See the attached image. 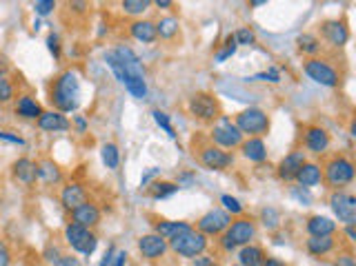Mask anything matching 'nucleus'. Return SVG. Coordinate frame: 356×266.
<instances>
[{
  "label": "nucleus",
  "mask_w": 356,
  "mask_h": 266,
  "mask_svg": "<svg viewBox=\"0 0 356 266\" xmlns=\"http://www.w3.org/2000/svg\"><path fill=\"white\" fill-rule=\"evenodd\" d=\"M71 222L78 227H85V229H94L98 227L100 222V209L94 205V202H85V205H80L78 209L71 211Z\"/></svg>",
  "instance_id": "obj_20"
},
{
  "label": "nucleus",
  "mask_w": 356,
  "mask_h": 266,
  "mask_svg": "<svg viewBox=\"0 0 356 266\" xmlns=\"http://www.w3.org/2000/svg\"><path fill=\"white\" fill-rule=\"evenodd\" d=\"M267 260L265 251L260 247H254V244H247V247H243L238 251V262L240 266H263Z\"/></svg>",
  "instance_id": "obj_29"
},
{
  "label": "nucleus",
  "mask_w": 356,
  "mask_h": 266,
  "mask_svg": "<svg viewBox=\"0 0 356 266\" xmlns=\"http://www.w3.org/2000/svg\"><path fill=\"white\" fill-rule=\"evenodd\" d=\"M334 266H356V260H354L352 251H343L339 258L334 260Z\"/></svg>",
  "instance_id": "obj_47"
},
{
  "label": "nucleus",
  "mask_w": 356,
  "mask_h": 266,
  "mask_svg": "<svg viewBox=\"0 0 356 266\" xmlns=\"http://www.w3.org/2000/svg\"><path fill=\"white\" fill-rule=\"evenodd\" d=\"M296 45H299V51L308 53V56H317V53H321V49H323L319 36H314V34H301L296 38Z\"/></svg>",
  "instance_id": "obj_32"
},
{
  "label": "nucleus",
  "mask_w": 356,
  "mask_h": 266,
  "mask_svg": "<svg viewBox=\"0 0 356 266\" xmlns=\"http://www.w3.org/2000/svg\"><path fill=\"white\" fill-rule=\"evenodd\" d=\"M14 111L16 115H20L23 120H38L40 113H43V106H40V102L34 98V95L29 93H23L18 95L16 102H14Z\"/></svg>",
  "instance_id": "obj_21"
},
{
  "label": "nucleus",
  "mask_w": 356,
  "mask_h": 266,
  "mask_svg": "<svg viewBox=\"0 0 356 266\" xmlns=\"http://www.w3.org/2000/svg\"><path fill=\"white\" fill-rule=\"evenodd\" d=\"M229 225H232V216L229 213H225L223 209H212L196 222V231L203 233L205 238H214V236H223Z\"/></svg>",
  "instance_id": "obj_12"
},
{
  "label": "nucleus",
  "mask_w": 356,
  "mask_h": 266,
  "mask_svg": "<svg viewBox=\"0 0 356 266\" xmlns=\"http://www.w3.org/2000/svg\"><path fill=\"white\" fill-rule=\"evenodd\" d=\"M263 266H287V264L283 262V260H278V258H267Z\"/></svg>",
  "instance_id": "obj_56"
},
{
  "label": "nucleus",
  "mask_w": 356,
  "mask_h": 266,
  "mask_svg": "<svg viewBox=\"0 0 356 266\" xmlns=\"http://www.w3.org/2000/svg\"><path fill=\"white\" fill-rule=\"evenodd\" d=\"M0 266H12V251L3 240H0Z\"/></svg>",
  "instance_id": "obj_48"
},
{
  "label": "nucleus",
  "mask_w": 356,
  "mask_h": 266,
  "mask_svg": "<svg viewBox=\"0 0 356 266\" xmlns=\"http://www.w3.org/2000/svg\"><path fill=\"white\" fill-rule=\"evenodd\" d=\"M209 137H212V140L216 142V146L218 149H236V146H240L243 144V133H240L238 129H236V124L229 120V118H218V122L212 126V131H209Z\"/></svg>",
  "instance_id": "obj_10"
},
{
  "label": "nucleus",
  "mask_w": 356,
  "mask_h": 266,
  "mask_svg": "<svg viewBox=\"0 0 356 266\" xmlns=\"http://www.w3.org/2000/svg\"><path fill=\"white\" fill-rule=\"evenodd\" d=\"M296 182L303 189L319 187L323 182V167L319 162H305L301 167V171L296 173Z\"/></svg>",
  "instance_id": "obj_25"
},
{
  "label": "nucleus",
  "mask_w": 356,
  "mask_h": 266,
  "mask_svg": "<svg viewBox=\"0 0 356 266\" xmlns=\"http://www.w3.org/2000/svg\"><path fill=\"white\" fill-rule=\"evenodd\" d=\"M207 244H209V240L203 236V233H198L196 229H190L187 233H183V236L172 240L170 247L174 253L181 255V258L194 260V258H201V255L207 251Z\"/></svg>",
  "instance_id": "obj_6"
},
{
  "label": "nucleus",
  "mask_w": 356,
  "mask_h": 266,
  "mask_svg": "<svg viewBox=\"0 0 356 266\" xmlns=\"http://www.w3.org/2000/svg\"><path fill=\"white\" fill-rule=\"evenodd\" d=\"M190 229H192L190 222H183V220H178V222L163 220V222H159V225L154 227V233H156V236H159L161 240L172 242V240H176L178 236H183V233H187Z\"/></svg>",
  "instance_id": "obj_24"
},
{
  "label": "nucleus",
  "mask_w": 356,
  "mask_h": 266,
  "mask_svg": "<svg viewBox=\"0 0 356 266\" xmlns=\"http://www.w3.org/2000/svg\"><path fill=\"white\" fill-rule=\"evenodd\" d=\"M47 49L51 56H54V60H60V38H58V34H54V31L47 36Z\"/></svg>",
  "instance_id": "obj_43"
},
{
  "label": "nucleus",
  "mask_w": 356,
  "mask_h": 266,
  "mask_svg": "<svg viewBox=\"0 0 356 266\" xmlns=\"http://www.w3.org/2000/svg\"><path fill=\"white\" fill-rule=\"evenodd\" d=\"M156 34H159V38L172 40L178 34V18H174V16L161 18L159 23H156Z\"/></svg>",
  "instance_id": "obj_33"
},
{
  "label": "nucleus",
  "mask_w": 356,
  "mask_h": 266,
  "mask_svg": "<svg viewBox=\"0 0 356 266\" xmlns=\"http://www.w3.org/2000/svg\"><path fill=\"white\" fill-rule=\"evenodd\" d=\"M252 80H263V82H281V73L276 69H269V71H260Z\"/></svg>",
  "instance_id": "obj_46"
},
{
  "label": "nucleus",
  "mask_w": 356,
  "mask_h": 266,
  "mask_svg": "<svg viewBox=\"0 0 356 266\" xmlns=\"http://www.w3.org/2000/svg\"><path fill=\"white\" fill-rule=\"evenodd\" d=\"M85 202H87V191L82 184L69 182V184H65L60 189V205L65 207L69 213L74 209H78L80 205H85Z\"/></svg>",
  "instance_id": "obj_19"
},
{
  "label": "nucleus",
  "mask_w": 356,
  "mask_h": 266,
  "mask_svg": "<svg viewBox=\"0 0 356 266\" xmlns=\"http://www.w3.org/2000/svg\"><path fill=\"white\" fill-rule=\"evenodd\" d=\"M154 5L159 7V9H170V7H174V3H172V0H156Z\"/></svg>",
  "instance_id": "obj_57"
},
{
  "label": "nucleus",
  "mask_w": 356,
  "mask_h": 266,
  "mask_svg": "<svg viewBox=\"0 0 356 266\" xmlns=\"http://www.w3.org/2000/svg\"><path fill=\"white\" fill-rule=\"evenodd\" d=\"M249 5H252V7H263V5H267V0H252Z\"/></svg>",
  "instance_id": "obj_58"
},
{
  "label": "nucleus",
  "mask_w": 356,
  "mask_h": 266,
  "mask_svg": "<svg viewBox=\"0 0 356 266\" xmlns=\"http://www.w3.org/2000/svg\"><path fill=\"white\" fill-rule=\"evenodd\" d=\"M303 71H305V76L310 80L321 84V87H339V82H341L339 71L334 69L328 60H323V58H310V60H305Z\"/></svg>",
  "instance_id": "obj_9"
},
{
  "label": "nucleus",
  "mask_w": 356,
  "mask_h": 266,
  "mask_svg": "<svg viewBox=\"0 0 356 266\" xmlns=\"http://www.w3.org/2000/svg\"><path fill=\"white\" fill-rule=\"evenodd\" d=\"M192 266H218V264L212 258H205V255H201V258H194Z\"/></svg>",
  "instance_id": "obj_54"
},
{
  "label": "nucleus",
  "mask_w": 356,
  "mask_h": 266,
  "mask_svg": "<svg viewBox=\"0 0 356 266\" xmlns=\"http://www.w3.org/2000/svg\"><path fill=\"white\" fill-rule=\"evenodd\" d=\"M303 144H305V149L310 153L323 155V153H328V149L332 144V137L326 129H323V126L310 124V126H305V131H303Z\"/></svg>",
  "instance_id": "obj_13"
},
{
  "label": "nucleus",
  "mask_w": 356,
  "mask_h": 266,
  "mask_svg": "<svg viewBox=\"0 0 356 266\" xmlns=\"http://www.w3.org/2000/svg\"><path fill=\"white\" fill-rule=\"evenodd\" d=\"M339 247V240L334 236H326V238H308L305 242V249L310 255H314V258H326V255H330L332 251H337Z\"/></svg>",
  "instance_id": "obj_27"
},
{
  "label": "nucleus",
  "mask_w": 356,
  "mask_h": 266,
  "mask_svg": "<svg viewBox=\"0 0 356 266\" xmlns=\"http://www.w3.org/2000/svg\"><path fill=\"white\" fill-rule=\"evenodd\" d=\"M354 162L348 155H332L323 167V180L332 191H341L354 182Z\"/></svg>",
  "instance_id": "obj_3"
},
{
  "label": "nucleus",
  "mask_w": 356,
  "mask_h": 266,
  "mask_svg": "<svg viewBox=\"0 0 356 266\" xmlns=\"http://www.w3.org/2000/svg\"><path fill=\"white\" fill-rule=\"evenodd\" d=\"M240 151L249 160V162H263L267 160V146L263 142V137H247L240 144Z\"/></svg>",
  "instance_id": "obj_28"
},
{
  "label": "nucleus",
  "mask_w": 356,
  "mask_h": 266,
  "mask_svg": "<svg viewBox=\"0 0 356 266\" xmlns=\"http://www.w3.org/2000/svg\"><path fill=\"white\" fill-rule=\"evenodd\" d=\"M125 264H127V253L125 251L114 253V266H125Z\"/></svg>",
  "instance_id": "obj_53"
},
{
  "label": "nucleus",
  "mask_w": 356,
  "mask_h": 266,
  "mask_svg": "<svg viewBox=\"0 0 356 266\" xmlns=\"http://www.w3.org/2000/svg\"><path fill=\"white\" fill-rule=\"evenodd\" d=\"M65 242L71 251H76L80 255H87V258L98 247L96 233H94L91 229L78 227V225H74V222H69V225L65 227Z\"/></svg>",
  "instance_id": "obj_7"
},
{
  "label": "nucleus",
  "mask_w": 356,
  "mask_h": 266,
  "mask_svg": "<svg viewBox=\"0 0 356 266\" xmlns=\"http://www.w3.org/2000/svg\"><path fill=\"white\" fill-rule=\"evenodd\" d=\"M114 253H116V249H114V247H109V249H107V253H105L103 262H100L98 266H114Z\"/></svg>",
  "instance_id": "obj_52"
},
{
  "label": "nucleus",
  "mask_w": 356,
  "mask_h": 266,
  "mask_svg": "<svg viewBox=\"0 0 356 266\" xmlns=\"http://www.w3.org/2000/svg\"><path fill=\"white\" fill-rule=\"evenodd\" d=\"M38 180L47 187L60 182L62 171L58 169V164L54 162V160H43V162H38Z\"/></svg>",
  "instance_id": "obj_30"
},
{
  "label": "nucleus",
  "mask_w": 356,
  "mask_h": 266,
  "mask_svg": "<svg viewBox=\"0 0 356 266\" xmlns=\"http://www.w3.org/2000/svg\"><path fill=\"white\" fill-rule=\"evenodd\" d=\"M156 175H161V169H150V171L141 178V187H148Z\"/></svg>",
  "instance_id": "obj_49"
},
{
  "label": "nucleus",
  "mask_w": 356,
  "mask_h": 266,
  "mask_svg": "<svg viewBox=\"0 0 356 266\" xmlns=\"http://www.w3.org/2000/svg\"><path fill=\"white\" fill-rule=\"evenodd\" d=\"M234 124L243 135L260 137V135H265L269 131V115L263 109H258V106H249V109L240 111L236 115Z\"/></svg>",
  "instance_id": "obj_5"
},
{
  "label": "nucleus",
  "mask_w": 356,
  "mask_h": 266,
  "mask_svg": "<svg viewBox=\"0 0 356 266\" xmlns=\"http://www.w3.org/2000/svg\"><path fill=\"white\" fill-rule=\"evenodd\" d=\"M305 162H308L305 153H303V151H292V153H287L278 162L276 173H278V178L283 180V182H292V180H296V173L301 171V167L305 164Z\"/></svg>",
  "instance_id": "obj_15"
},
{
  "label": "nucleus",
  "mask_w": 356,
  "mask_h": 266,
  "mask_svg": "<svg viewBox=\"0 0 356 266\" xmlns=\"http://www.w3.org/2000/svg\"><path fill=\"white\" fill-rule=\"evenodd\" d=\"M150 0H123V12L130 16H143L150 9Z\"/></svg>",
  "instance_id": "obj_37"
},
{
  "label": "nucleus",
  "mask_w": 356,
  "mask_h": 266,
  "mask_svg": "<svg viewBox=\"0 0 356 266\" xmlns=\"http://www.w3.org/2000/svg\"><path fill=\"white\" fill-rule=\"evenodd\" d=\"M178 187L176 182H167V180H156V182L148 184V193L154 200H165V198H172L174 193H178Z\"/></svg>",
  "instance_id": "obj_31"
},
{
  "label": "nucleus",
  "mask_w": 356,
  "mask_h": 266,
  "mask_svg": "<svg viewBox=\"0 0 356 266\" xmlns=\"http://www.w3.org/2000/svg\"><path fill=\"white\" fill-rule=\"evenodd\" d=\"M38 124V129L40 131H47V133H60V131H67L69 129V120H67V115L65 113H60V111H43L40 113V118L36 120Z\"/></svg>",
  "instance_id": "obj_18"
},
{
  "label": "nucleus",
  "mask_w": 356,
  "mask_h": 266,
  "mask_svg": "<svg viewBox=\"0 0 356 266\" xmlns=\"http://www.w3.org/2000/svg\"><path fill=\"white\" fill-rule=\"evenodd\" d=\"M100 158H103V164L107 167V169H118V164H121V151H118V146L114 144V142L103 144Z\"/></svg>",
  "instance_id": "obj_34"
},
{
  "label": "nucleus",
  "mask_w": 356,
  "mask_h": 266,
  "mask_svg": "<svg viewBox=\"0 0 356 266\" xmlns=\"http://www.w3.org/2000/svg\"><path fill=\"white\" fill-rule=\"evenodd\" d=\"M49 102L54 104V111L71 113L80 104V78L74 69L62 71L54 78L49 87Z\"/></svg>",
  "instance_id": "obj_1"
},
{
  "label": "nucleus",
  "mask_w": 356,
  "mask_h": 266,
  "mask_svg": "<svg viewBox=\"0 0 356 266\" xmlns=\"http://www.w3.org/2000/svg\"><path fill=\"white\" fill-rule=\"evenodd\" d=\"M256 236V225L247 218H238L232 225L227 227V231L221 236V247L225 251H234L236 247H247L252 244Z\"/></svg>",
  "instance_id": "obj_4"
},
{
  "label": "nucleus",
  "mask_w": 356,
  "mask_h": 266,
  "mask_svg": "<svg viewBox=\"0 0 356 266\" xmlns=\"http://www.w3.org/2000/svg\"><path fill=\"white\" fill-rule=\"evenodd\" d=\"M0 140H3V142H9V144H18V146H25V140H23V137H20L18 133L5 131V129H0Z\"/></svg>",
  "instance_id": "obj_45"
},
{
  "label": "nucleus",
  "mask_w": 356,
  "mask_h": 266,
  "mask_svg": "<svg viewBox=\"0 0 356 266\" xmlns=\"http://www.w3.org/2000/svg\"><path fill=\"white\" fill-rule=\"evenodd\" d=\"M16 100V87L7 71H0V104Z\"/></svg>",
  "instance_id": "obj_35"
},
{
  "label": "nucleus",
  "mask_w": 356,
  "mask_h": 266,
  "mask_svg": "<svg viewBox=\"0 0 356 266\" xmlns=\"http://www.w3.org/2000/svg\"><path fill=\"white\" fill-rule=\"evenodd\" d=\"M198 158H201L203 167L212 169V171H225V169H229L234 164V155L229 151H223V149L214 146V144L203 146L201 153H198Z\"/></svg>",
  "instance_id": "obj_14"
},
{
  "label": "nucleus",
  "mask_w": 356,
  "mask_h": 266,
  "mask_svg": "<svg viewBox=\"0 0 356 266\" xmlns=\"http://www.w3.org/2000/svg\"><path fill=\"white\" fill-rule=\"evenodd\" d=\"M56 9V3L54 0H38V3H34V12L38 16H49L51 12Z\"/></svg>",
  "instance_id": "obj_42"
},
{
  "label": "nucleus",
  "mask_w": 356,
  "mask_h": 266,
  "mask_svg": "<svg viewBox=\"0 0 356 266\" xmlns=\"http://www.w3.org/2000/svg\"><path fill=\"white\" fill-rule=\"evenodd\" d=\"M12 175L16 182L31 187L36 184L38 180V162H34L31 158H18L16 162L12 164Z\"/></svg>",
  "instance_id": "obj_17"
},
{
  "label": "nucleus",
  "mask_w": 356,
  "mask_h": 266,
  "mask_svg": "<svg viewBox=\"0 0 356 266\" xmlns=\"http://www.w3.org/2000/svg\"><path fill=\"white\" fill-rule=\"evenodd\" d=\"M345 238H348V242H350V244H354V242H356V231H354V225L345 227Z\"/></svg>",
  "instance_id": "obj_55"
},
{
  "label": "nucleus",
  "mask_w": 356,
  "mask_h": 266,
  "mask_svg": "<svg viewBox=\"0 0 356 266\" xmlns=\"http://www.w3.org/2000/svg\"><path fill=\"white\" fill-rule=\"evenodd\" d=\"M56 266H80V262H78V258H74V255H62Z\"/></svg>",
  "instance_id": "obj_51"
},
{
  "label": "nucleus",
  "mask_w": 356,
  "mask_h": 266,
  "mask_svg": "<svg viewBox=\"0 0 356 266\" xmlns=\"http://www.w3.org/2000/svg\"><path fill=\"white\" fill-rule=\"evenodd\" d=\"M290 196L294 198L299 205L303 207H310L312 205V196H310V189H303V187H292L290 189Z\"/></svg>",
  "instance_id": "obj_41"
},
{
  "label": "nucleus",
  "mask_w": 356,
  "mask_h": 266,
  "mask_svg": "<svg viewBox=\"0 0 356 266\" xmlns=\"http://www.w3.org/2000/svg\"><path fill=\"white\" fill-rule=\"evenodd\" d=\"M234 40H236V47L238 45L249 47V45H254V42H256V34L249 27H240L236 34H234Z\"/></svg>",
  "instance_id": "obj_39"
},
{
  "label": "nucleus",
  "mask_w": 356,
  "mask_h": 266,
  "mask_svg": "<svg viewBox=\"0 0 356 266\" xmlns=\"http://www.w3.org/2000/svg\"><path fill=\"white\" fill-rule=\"evenodd\" d=\"M130 34L134 40L143 42V45H152V42L159 40V34H156V23L152 20H134L130 25Z\"/></svg>",
  "instance_id": "obj_26"
},
{
  "label": "nucleus",
  "mask_w": 356,
  "mask_h": 266,
  "mask_svg": "<svg viewBox=\"0 0 356 266\" xmlns=\"http://www.w3.org/2000/svg\"><path fill=\"white\" fill-rule=\"evenodd\" d=\"M330 207L334 211V216L341 222V225L350 227L356 222V198L348 193L345 189L341 191H332L330 196Z\"/></svg>",
  "instance_id": "obj_11"
},
{
  "label": "nucleus",
  "mask_w": 356,
  "mask_h": 266,
  "mask_svg": "<svg viewBox=\"0 0 356 266\" xmlns=\"http://www.w3.org/2000/svg\"><path fill=\"white\" fill-rule=\"evenodd\" d=\"M221 202H223V207H225V213H229V216H243V205H240V202L236 200V198H232V196H223L221 198Z\"/></svg>",
  "instance_id": "obj_40"
},
{
  "label": "nucleus",
  "mask_w": 356,
  "mask_h": 266,
  "mask_svg": "<svg viewBox=\"0 0 356 266\" xmlns=\"http://www.w3.org/2000/svg\"><path fill=\"white\" fill-rule=\"evenodd\" d=\"M187 109H190V113L196 120H203V122H216L221 118V102H218V98H214L212 93H205V91L194 93L190 102H187Z\"/></svg>",
  "instance_id": "obj_8"
},
{
  "label": "nucleus",
  "mask_w": 356,
  "mask_h": 266,
  "mask_svg": "<svg viewBox=\"0 0 356 266\" xmlns=\"http://www.w3.org/2000/svg\"><path fill=\"white\" fill-rule=\"evenodd\" d=\"M310 238H326V236H334L339 231V225L334 222L332 218L326 216H312L308 218V225H305Z\"/></svg>",
  "instance_id": "obj_23"
},
{
  "label": "nucleus",
  "mask_w": 356,
  "mask_h": 266,
  "mask_svg": "<svg viewBox=\"0 0 356 266\" xmlns=\"http://www.w3.org/2000/svg\"><path fill=\"white\" fill-rule=\"evenodd\" d=\"M152 115H154V122L161 126V129L172 137V140H176V129L172 126V120H170V115H167L165 111H161V109H156V111H152Z\"/></svg>",
  "instance_id": "obj_38"
},
{
  "label": "nucleus",
  "mask_w": 356,
  "mask_h": 266,
  "mask_svg": "<svg viewBox=\"0 0 356 266\" xmlns=\"http://www.w3.org/2000/svg\"><path fill=\"white\" fill-rule=\"evenodd\" d=\"M321 34L332 47H343L348 45L350 40V29L343 20H326V23L321 25Z\"/></svg>",
  "instance_id": "obj_16"
},
{
  "label": "nucleus",
  "mask_w": 356,
  "mask_h": 266,
  "mask_svg": "<svg viewBox=\"0 0 356 266\" xmlns=\"http://www.w3.org/2000/svg\"><path fill=\"white\" fill-rule=\"evenodd\" d=\"M139 251L143 258H148V260H159L165 255L167 251V242L161 240L156 233H150V236H143L139 240Z\"/></svg>",
  "instance_id": "obj_22"
},
{
  "label": "nucleus",
  "mask_w": 356,
  "mask_h": 266,
  "mask_svg": "<svg viewBox=\"0 0 356 266\" xmlns=\"http://www.w3.org/2000/svg\"><path fill=\"white\" fill-rule=\"evenodd\" d=\"M116 58L121 62V69H123V84L134 98H148V80H145V69H143V62L141 58L130 47H116L114 49Z\"/></svg>",
  "instance_id": "obj_2"
},
{
  "label": "nucleus",
  "mask_w": 356,
  "mask_h": 266,
  "mask_svg": "<svg viewBox=\"0 0 356 266\" xmlns=\"http://www.w3.org/2000/svg\"><path fill=\"white\" fill-rule=\"evenodd\" d=\"M74 124H76V131L78 133H85L87 131V118H85V115H74Z\"/></svg>",
  "instance_id": "obj_50"
},
{
  "label": "nucleus",
  "mask_w": 356,
  "mask_h": 266,
  "mask_svg": "<svg viewBox=\"0 0 356 266\" xmlns=\"http://www.w3.org/2000/svg\"><path fill=\"white\" fill-rule=\"evenodd\" d=\"M260 222H263V227L267 231H276L281 227V213H278V209L265 207L263 211H260Z\"/></svg>",
  "instance_id": "obj_36"
},
{
  "label": "nucleus",
  "mask_w": 356,
  "mask_h": 266,
  "mask_svg": "<svg viewBox=\"0 0 356 266\" xmlns=\"http://www.w3.org/2000/svg\"><path fill=\"white\" fill-rule=\"evenodd\" d=\"M45 255V260L49 262V264H58L60 262V258H62V253H60V249L56 247V244H49V247H47V251L43 253Z\"/></svg>",
  "instance_id": "obj_44"
}]
</instances>
